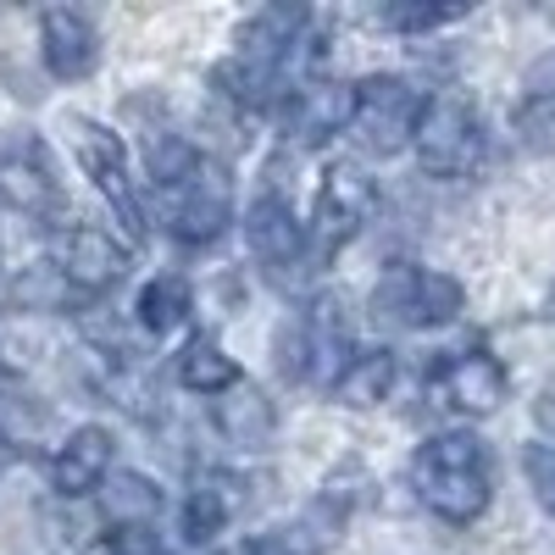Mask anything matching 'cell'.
Wrapping results in <instances>:
<instances>
[{"mask_svg": "<svg viewBox=\"0 0 555 555\" xmlns=\"http://www.w3.org/2000/svg\"><path fill=\"white\" fill-rule=\"evenodd\" d=\"M311 73V12L306 7H261L245 17L234 51L211 73V89L240 112H278Z\"/></svg>", "mask_w": 555, "mask_h": 555, "instance_id": "obj_1", "label": "cell"}, {"mask_svg": "<svg viewBox=\"0 0 555 555\" xmlns=\"http://www.w3.org/2000/svg\"><path fill=\"white\" fill-rule=\"evenodd\" d=\"M151 183L162 195V222L178 245H211L228 222H234V183L228 167L195 151L178 133H151L145 145Z\"/></svg>", "mask_w": 555, "mask_h": 555, "instance_id": "obj_2", "label": "cell"}, {"mask_svg": "<svg viewBox=\"0 0 555 555\" xmlns=\"http://www.w3.org/2000/svg\"><path fill=\"white\" fill-rule=\"evenodd\" d=\"M411 489L450 528H473L494 500V455L478 434H434L411 455Z\"/></svg>", "mask_w": 555, "mask_h": 555, "instance_id": "obj_3", "label": "cell"}, {"mask_svg": "<svg viewBox=\"0 0 555 555\" xmlns=\"http://www.w3.org/2000/svg\"><path fill=\"white\" fill-rule=\"evenodd\" d=\"M278 373L289 384H311V389H339L345 366L356 361L350 350V317L339 295H311L300 311L284 317L278 328Z\"/></svg>", "mask_w": 555, "mask_h": 555, "instance_id": "obj_4", "label": "cell"}, {"mask_svg": "<svg viewBox=\"0 0 555 555\" xmlns=\"http://www.w3.org/2000/svg\"><path fill=\"white\" fill-rule=\"evenodd\" d=\"M428 112V89L405 78V73H373L356 83V106H350V145L361 156H400L416 145V128Z\"/></svg>", "mask_w": 555, "mask_h": 555, "instance_id": "obj_5", "label": "cell"}, {"mask_svg": "<svg viewBox=\"0 0 555 555\" xmlns=\"http://www.w3.org/2000/svg\"><path fill=\"white\" fill-rule=\"evenodd\" d=\"M461 306H467V289H461L450 272L423 267V261H395L373 284V295H366L373 322H384V328H395V334L444 328V322L461 317Z\"/></svg>", "mask_w": 555, "mask_h": 555, "instance_id": "obj_6", "label": "cell"}, {"mask_svg": "<svg viewBox=\"0 0 555 555\" xmlns=\"http://www.w3.org/2000/svg\"><path fill=\"white\" fill-rule=\"evenodd\" d=\"M416 162H423L428 178H478L483 162H489V133H483V117L473 112L467 95L455 89H439L428 95V112H423V128H416Z\"/></svg>", "mask_w": 555, "mask_h": 555, "instance_id": "obj_7", "label": "cell"}, {"mask_svg": "<svg viewBox=\"0 0 555 555\" xmlns=\"http://www.w3.org/2000/svg\"><path fill=\"white\" fill-rule=\"evenodd\" d=\"M245 245L261 267V278L272 289H300V278L317 272L311 245H306V222L295 211V201L284 195V183H261L250 211H245Z\"/></svg>", "mask_w": 555, "mask_h": 555, "instance_id": "obj_8", "label": "cell"}, {"mask_svg": "<svg viewBox=\"0 0 555 555\" xmlns=\"http://www.w3.org/2000/svg\"><path fill=\"white\" fill-rule=\"evenodd\" d=\"M373 211H378V183L350 162H334L317 178V195H311V222H306L311 261L328 267L361 228L373 222Z\"/></svg>", "mask_w": 555, "mask_h": 555, "instance_id": "obj_9", "label": "cell"}, {"mask_svg": "<svg viewBox=\"0 0 555 555\" xmlns=\"http://www.w3.org/2000/svg\"><path fill=\"white\" fill-rule=\"evenodd\" d=\"M73 151H78V167L89 172V183H95V195L106 201V211L117 217L122 240L128 245H145V201H139V183L128 172V145L122 133H112L106 122L95 117H73Z\"/></svg>", "mask_w": 555, "mask_h": 555, "instance_id": "obj_10", "label": "cell"}, {"mask_svg": "<svg viewBox=\"0 0 555 555\" xmlns=\"http://www.w3.org/2000/svg\"><path fill=\"white\" fill-rule=\"evenodd\" d=\"M44 272L67 289V300H89V295H106L128 272V250L112 234H101V228L62 222L44 240Z\"/></svg>", "mask_w": 555, "mask_h": 555, "instance_id": "obj_11", "label": "cell"}, {"mask_svg": "<svg viewBox=\"0 0 555 555\" xmlns=\"http://www.w3.org/2000/svg\"><path fill=\"white\" fill-rule=\"evenodd\" d=\"M0 206L17 217H34L44 228H62V206H67L62 172L39 139H12L0 151Z\"/></svg>", "mask_w": 555, "mask_h": 555, "instance_id": "obj_12", "label": "cell"}, {"mask_svg": "<svg viewBox=\"0 0 555 555\" xmlns=\"http://www.w3.org/2000/svg\"><path fill=\"white\" fill-rule=\"evenodd\" d=\"M505 395H512V378L489 350H455L428 373V400L455 416H489L505 405Z\"/></svg>", "mask_w": 555, "mask_h": 555, "instance_id": "obj_13", "label": "cell"}, {"mask_svg": "<svg viewBox=\"0 0 555 555\" xmlns=\"http://www.w3.org/2000/svg\"><path fill=\"white\" fill-rule=\"evenodd\" d=\"M350 106H356V83H334V78H306L295 95L278 106V133L300 151L328 145L334 133L350 128Z\"/></svg>", "mask_w": 555, "mask_h": 555, "instance_id": "obj_14", "label": "cell"}, {"mask_svg": "<svg viewBox=\"0 0 555 555\" xmlns=\"http://www.w3.org/2000/svg\"><path fill=\"white\" fill-rule=\"evenodd\" d=\"M39 56L51 67V78L78 83L101 67V28L78 7H44L39 12Z\"/></svg>", "mask_w": 555, "mask_h": 555, "instance_id": "obj_15", "label": "cell"}, {"mask_svg": "<svg viewBox=\"0 0 555 555\" xmlns=\"http://www.w3.org/2000/svg\"><path fill=\"white\" fill-rule=\"evenodd\" d=\"M245 500H250V483L240 473L201 467L190 478V489H183V539H190V544H211L228 522L245 512Z\"/></svg>", "mask_w": 555, "mask_h": 555, "instance_id": "obj_16", "label": "cell"}, {"mask_svg": "<svg viewBox=\"0 0 555 555\" xmlns=\"http://www.w3.org/2000/svg\"><path fill=\"white\" fill-rule=\"evenodd\" d=\"M112 461H117L112 428L83 423V428H73V434L56 444V455H51V483H56V494L83 500V494H95V489L112 478Z\"/></svg>", "mask_w": 555, "mask_h": 555, "instance_id": "obj_17", "label": "cell"}, {"mask_svg": "<svg viewBox=\"0 0 555 555\" xmlns=\"http://www.w3.org/2000/svg\"><path fill=\"white\" fill-rule=\"evenodd\" d=\"M512 128L528 151H555V56L528 67L522 95L512 106Z\"/></svg>", "mask_w": 555, "mask_h": 555, "instance_id": "obj_18", "label": "cell"}, {"mask_svg": "<svg viewBox=\"0 0 555 555\" xmlns=\"http://www.w3.org/2000/svg\"><path fill=\"white\" fill-rule=\"evenodd\" d=\"M133 311H139V328H145V334H156V339L178 334L183 322H190V311H195V295H190V278H183V272H156L151 284L139 289Z\"/></svg>", "mask_w": 555, "mask_h": 555, "instance_id": "obj_19", "label": "cell"}, {"mask_svg": "<svg viewBox=\"0 0 555 555\" xmlns=\"http://www.w3.org/2000/svg\"><path fill=\"white\" fill-rule=\"evenodd\" d=\"M178 384L183 389H195V395H228V389H240L245 373H240V361L228 356L217 339H190L178 356Z\"/></svg>", "mask_w": 555, "mask_h": 555, "instance_id": "obj_20", "label": "cell"}, {"mask_svg": "<svg viewBox=\"0 0 555 555\" xmlns=\"http://www.w3.org/2000/svg\"><path fill=\"white\" fill-rule=\"evenodd\" d=\"M217 428L234 444H245V450H261L272 439V405H267V395L250 389V384L217 395Z\"/></svg>", "mask_w": 555, "mask_h": 555, "instance_id": "obj_21", "label": "cell"}, {"mask_svg": "<svg viewBox=\"0 0 555 555\" xmlns=\"http://www.w3.org/2000/svg\"><path fill=\"white\" fill-rule=\"evenodd\" d=\"M395 373H400L395 350H361V356L345 366V378H339V389H334V395H339L345 405H356V411H373V405H384V400H389Z\"/></svg>", "mask_w": 555, "mask_h": 555, "instance_id": "obj_22", "label": "cell"}, {"mask_svg": "<svg viewBox=\"0 0 555 555\" xmlns=\"http://www.w3.org/2000/svg\"><path fill=\"white\" fill-rule=\"evenodd\" d=\"M106 517H112L117 528H156V517H162V489H156L151 478H139V473L112 478V489H106Z\"/></svg>", "mask_w": 555, "mask_h": 555, "instance_id": "obj_23", "label": "cell"}, {"mask_svg": "<svg viewBox=\"0 0 555 555\" xmlns=\"http://www.w3.org/2000/svg\"><path fill=\"white\" fill-rule=\"evenodd\" d=\"M39 423H44V405H34L28 384L12 373L7 361H0V439L17 444V439H23V434H34Z\"/></svg>", "mask_w": 555, "mask_h": 555, "instance_id": "obj_24", "label": "cell"}, {"mask_svg": "<svg viewBox=\"0 0 555 555\" xmlns=\"http://www.w3.org/2000/svg\"><path fill=\"white\" fill-rule=\"evenodd\" d=\"M467 12H473V7H428V0H416V7H384L378 23L395 28V34H434V28H444V23H461Z\"/></svg>", "mask_w": 555, "mask_h": 555, "instance_id": "obj_25", "label": "cell"}, {"mask_svg": "<svg viewBox=\"0 0 555 555\" xmlns=\"http://www.w3.org/2000/svg\"><path fill=\"white\" fill-rule=\"evenodd\" d=\"M522 478H528L533 500L555 517V439H533V444H522Z\"/></svg>", "mask_w": 555, "mask_h": 555, "instance_id": "obj_26", "label": "cell"}, {"mask_svg": "<svg viewBox=\"0 0 555 555\" xmlns=\"http://www.w3.org/2000/svg\"><path fill=\"white\" fill-rule=\"evenodd\" d=\"M78 555H172V550L156 539V528H112L101 539H89Z\"/></svg>", "mask_w": 555, "mask_h": 555, "instance_id": "obj_27", "label": "cell"}, {"mask_svg": "<svg viewBox=\"0 0 555 555\" xmlns=\"http://www.w3.org/2000/svg\"><path fill=\"white\" fill-rule=\"evenodd\" d=\"M322 544L328 539H322L317 528H278L256 544V555H322Z\"/></svg>", "mask_w": 555, "mask_h": 555, "instance_id": "obj_28", "label": "cell"}, {"mask_svg": "<svg viewBox=\"0 0 555 555\" xmlns=\"http://www.w3.org/2000/svg\"><path fill=\"white\" fill-rule=\"evenodd\" d=\"M539 423H544V428H555V389L539 400Z\"/></svg>", "mask_w": 555, "mask_h": 555, "instance_id": "obj_29", "label": "cell"}, {"mask_svg": "<svg viewBox=\"0 0 555 555\" xmlns=\"http://www.w3.org/2000/svg\"><path fill=\"white\" fill-rule=\"evenodd\" d=\"M12 461H17V450H12L7 439H0V478H7V467H12Z\"/></svg>", "mask_w": 555, "mask_h": 555, "instance_id": "obj_30", "label": "cell"}, {"mask_svg": "<svg viewBox=\"0 0 555 555\" xmlns=\"http://www.w3.org/2000/svg\"><path fill=\"white\" fill-rule=\"evenodd\" d=\"M228 555H256V544H240V550H228Z\"/></svg>", "mask_w": 555, "mask_h": 555, "instance_id": "obj_31", "label": "cell"}]
</instances>
